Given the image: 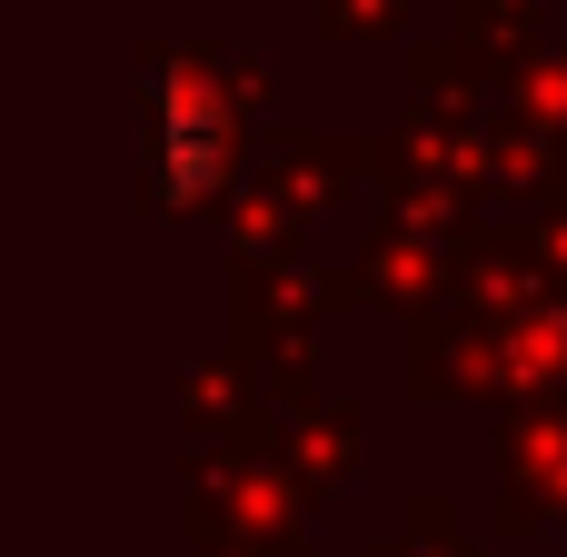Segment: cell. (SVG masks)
Returning <instances> with one entry per match:
<instances>
[{
  "instance_id": "cell-1",
  "label": "cell",
  "mask_w": 567,
  "mask_h": 557,
  "mask_svg": "<svg viewBox=\"0 0 567 557\" xmlns=\"http://www.w3.org/2000/svg\"><path fill=\"white\" fill-rule=\"evenodd\" d=\"M150 149H159V199L199 209L219 189V169H229V110H219V90L189 80V70H169L150 90Z\"/></svg>"
}]
</instances>
